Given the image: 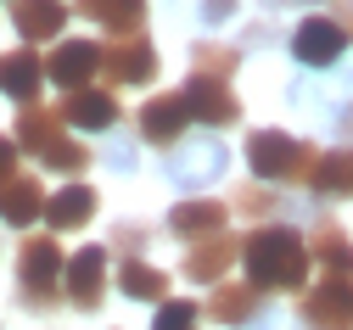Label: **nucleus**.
I'll use <instances>...</instances> for the list:
<instances>
[{
    "label": "nucleus",
    "mask_w": 353,
    "mask_h": 330,
    "mask_svg": "<svg viewBox=\"0 0 353 330\" xmlns=\"http://www.w3.org/2000/svg\"><path fill=\"white\" fill-rule=\"evenodd\" d=\"M342 51H347V34H342L331 17H303V23L292 28V56H297L303 68H331Z\"/></svg>",
    "instance_id": "39448f33"
},
{
    "label": "nucleus",
    "mask_w": 353,
    "mask_h": 330,
    "mask_svg": "<svg viewBox=\"0 0 353 330\" xmlns=\"http://www.w3.org/2000/svg\"><path fill=\"white\" fill-rule=\"evenodd\" d=\"M331 23H336L342 34H353V0H336V6H331Z\"/></svg>",
    "instance_id": "2f4dec72"
},
{
    "label": "nucleus",
    "mask_w": 353,
    "mask_h": 330,
    "mask_svg": "<svg viewBox=\"0 0 353 330\" xmlns=\"http://www.w3.org/2000/svg\"><path fill=\"white\" fill-rule=\"evenodd\" d=\"M185 123H196V118H191V107H185V96H180V90H174V96L146 101V107H141V118H135L141 140H152V146H174Z\"/></svg>",
    "instance_id": "1a4fd4ad"
},
{
    "label": "nucleus",
    "mask_w": 353,
    "mask_h": 330,
    "mask_svg": "<svg viewBox=\"0 0 353 330\" xmlns=\"http://www.w3.org/2000/svg\"><path fill=\"white\" fill-rule=\"evenodd\" d=\"M62 107H28L23 118H17V146H28V152H46L51 140H62Z\"/></svg>",
    "instance_id": "4be33fe9"
},
{
    "label": "nucleus",
    "mask_w": 353,
    "mask_h": 330,
    "mask_svg": "<svg viewBox=\"0 0 353 330\" xmlns=\"http://www.w3.org/2000/svg\"><path fill=\"white\" fill-rule=\"evenodd\" d=\"M62 274H68V258H62V247L51 241V235H39V241H28L17 252V286H23V297L34 308L51 302V291L62 286Z\"/></svg>",
    "instance_id": "7ed1b4c3"
},
{
    "label": "nucleus",
    "mask_w": 353,
    "mask_h": 330,
    "mask_svg": "<svg viewBox=\"0 0 353 330\" xmlns=\"http://www.w3.org/2000/svg\"><path fill=\"white\" fill-rule=\"evenodd\" d=\"M46 213V191H39V174H12L0 185V218L6 224H28Z\"/></svg>",
    "instance_id": "4468645a"
},
{
    "label": "nucleus",
    "mask_w": 353,
    "mask_h": 330,
    "mask_svg": "<svg viewBox=\"0 0 353 330\" xmlns=\"http://www.w3.org/2000/svg\"><path fill=\"white\" fill-rule=\"evenodd\" d=\"M225 213L230 207H219V202H180L174 207V235H180V241H213V235H225Z\"/></svg>",
    "instance_id": "dca6fc26"
},
{
    "label": "nucleus",
    "mask_w": 353,
    "mask_h": 330,
    "mask_svg": "<svg viewBox=\"0 0 353 330\" xmlns=\"http://www.w3.org/2000/svg\"><path fill=\"white\" fill-rule=\"evenodd\" d=\"M129 157H135L129 146H107V163H112V168H129Z\"/></svg>",
    "instance_id": "473e14b6"
},
{
    "label": "nucleus",
    "mask_w": 353,
    "mask_h": 330,
    "mask_svg": "<svg viewBox=\"0 0 353 330\" xmlns=\"http://www.w3.org/2000/svg\"><path fill=\"white\" fill-rule=\"evenodd\" d=\"M230 202H236V207H247V213H275V196H263V191H252V185H247V191H236Z\"/></svg>",
    "instance_id": "c85d7f7f"
},
{
    "label": "nucleus",
    "mask_w": 353,
    "mask_h": 330,
    "mask_svg": "<svg viewBox=\"0 0 353 330\" xmlns=\"http://www.w3.org/2000/svg\"><path fill=\"white\" fill-rule=\"evenodd\" d=\"M236 252H241V247H236L230 229L213 235V241H196L191 258H185V280H196V286H219V280L230 274V258H236Z\"/></svg>",
    "instance_id": "ddd939ff"
},
{
    "label": "nucleus",
    "mask_w": 353,
    "mask_h": 330,
    "mask_svg": "<svg viewBox=\"0 0 353 330\" xmlns=\"http://www.w3.org/2000/svg\"><path fill=\"white\" fill-rule=\"evenodd\" d=\"M230 12H236V0H202V23H208V28H219Z\"/></svg>",
    "instance_id": "c756f323"
},
{
    "label": "nucleus",
    "mask_w": 353,
    "mask_h": 330,
    "mask_svg": "<svg viewBox=\"0 0 353 330\" xmlns=\"http://www.w3.org/2000/svg\"><path fill=\"white\" fill-rule=\"evenodd\" d=\"M90 213H96V191H90V185H68V191H57L51 207H46L51 229H79Z\"/></svg>",
    "instance_id": "5701e85b"
},
{
    "label": "nucleus",
    "mask_w": 353,
    "mask_h": 330,
    "mask_svg": "<svg viewBox=\"0 0 353 330\" xmlns=\"http://www.w3.org/2000/svg\"><path fill=\"white\" fill-rule=\"evenodd\" d=\"M107 247H84V252H73L68 258V297H73V308H96L101 302V291H107Z\"/></svg>",
    "instance_id": "9d476101"
},
{
    "label": "nucleus",
    "mask_w": 353,
    "mask_h": 330,
    "mask_svg": "<svg viewBox=\"0 0 353 330\" xmlns=\"http://www.w3.org/2000/svg\"><path fill=\"white\" fill-rule=\"evenodd\" d=\"M62 118L84 134H107L118 123V101H112V90H68V101H62Z\"/></svg>",
    "instance_id": "f8f14e48"
},
{
    "label": "nucleus",
    "mask_w": 353,
    "mask_h": 330,
    "mask_svg": "<svg viewBox=\"0 0 353 330\" xmlns=\"http://www.w3.org/2000/svg\"><path fill=\"white\" fill-rule=\"evenodd\" d=\"M46 84V62H39L34 51H12L0 56V90H6L12 101H34V90Z\"/></svg>",
    "instance_id": "a211bd4d"
},
{
    "label": "nucleus",
    "mask_w": 353,
    "mask_h": 330,
    "mask_svg": "<svg viewBox=\"0 0 353 330\" xmlns=\"http://www.w3.org/2000/svg\"><path fill=\"white\" fill-rule=\"evenodd\" d=\"M118 286H123V297H135V302H163L168 297V274L141 263V258H129L123 274H118Z\"/></svg>",
    "instance_id": "b1692460"
},
{
    "label": "nucleus",
    "mask_w": 353,
    "mask_h": 330,
    "mask_svg": "<svg viewBox=\"0 0 353 330\" xmlns=\"http://www.w3.org/2000/svg\"><path fill=\"white\" fill-rule=\"evenodd\" d=\"M39 157H46V168H62V174H79V168H90V152H84L79 146V140H51V146L46 152H39Z\"/></svg>",
    "instance_id": "a878e982"
},
{
    "label": "nucleus",
    "mask_w": 353,
    "mask_h": 330,
    "mask_svg": "<svg viewBox=\"0 0 353 330\" xmlns=\"http://www.w3.org/2000/svg\"><path fill=\"white\" fill-rule=\"evenodd\" d=\"M17 174V140H6V134H0V185H6Z\"/></svg>",
    "instance_id": "7c9ffc66"
},
{
    "label": "nucleus",
    "mask_w": 353,
    "mask_h": 330,
    "mask_svg": "<svg viewBox=\"0 0 353 330\" xmlns=\"http://www.w3.org/2000/svg\"><path fill=\"white\" fill-rule=\"evenodd\" d=\"M208 313H213L219 324H247V319L263 313V291H258V286H219L213 302H208Z\"/></svg>",
    "instance_id": "aec40b11"
},
{
    "label": "nucleus",
    "mask_w": 353,
    "mask_h": 330,
    "mask_svg": "<svg viewBox=\"0 0 353 330\" xmlns=\"http://www.w3.org/2000/svg\"><path fill=\"white\" fill-rule=\"evenodd\" d=\"M112 247H118V252H135V258H141V252H146V229H141V224H123V229L112 235Z\"/></svg>",
    "instance_id": "cd10ccee"
},
{
    "label": "nucleus",
    "mask_w": 353,
    "mask_h": 330,
    "mask_svg": "<svg viewBox=\"0 0 353 330\" xmlns=\"http://www.w3.org/2000/svg\"><path fill=\"white\" fill-rule=\"evenodd\" d=\"M247 163H252L258 179H281V185H292V179H308V174H314L320 152L308 146V140L286 134V129H258V134L247 140Z\"/></svg>",
    "instance_id": "f03ea898"
},
{
    "label": "nucleus",
    "mask_w": 353,
    "mask_h": 330,
    "mask_svg": "<svg viewBox=\"0 0 353 330\" xmlns=\"http://www.w3.org/2000/svg\"><path fill=\"white\" fill-rule=\"evenodd\" d=\"M96 68H101L96 39H68V45H57V51H51L46 79H51V84H62V90H84V84L96 79Z\"/></svg>",
    "instance_id": "9b49d317"
},
{
    "label": "nucleus",
    "mask_w": 353,
    "mask_h": 330,
    "mask_svg": "<svg viewBox=\"0 0 353 330\" xmlns=\"http://www.w3.org/2000/svg\"><path fill=\"white\" fill-rule=\"evenodd\" d=\"M191 62H196V73H208V79H230L236 51H230V45H213V39H202L196 51H191Z\"/></svg>",
    "instance_id": "393cba45"
},
{
    "label": "nucleus",
    "mask_w": 353,
    "mask_h": 330,
    "mask_svg": "<svg viewBox=\"0 0 353 330\" xmlns=\"http://www.w3.org/2000/svg\"><path fill=\"white\" fill-rule=\"evenodd\" d=\"M303 324L308 330H353V286L347 280H325L303 297Z\"/></svg>",
    "instance_id": "423d86ee"
},
{
    "label": "nucleus",
    "mask_w": 353,
    "mask_h": 330,
    "mask_svg": "<svg viewBox=\"0 0 353 330\" xmlns=\"http://www.w3.org/2000/svg\"><path fill=\"white\" fill-rule=\"evenodd\" d=\"M79 12L101 23L107 34H141L146 23V0H79Z\"/></svg>",
    "instance_id": "6ab92c4d"
},
{
    "label": "nucleus",
    "mask_w": 353,
    "mask_h": 330,
    "mask_svg": "<svg viewBox=\"0 0 353 330\" xmlns=\"http://www.w3.org/2000/svg\"><path fill=\"white\" fill-rule=\"evenodd\" d=\"M101 73L107 84H146L157 73V51L141 34H118L112 45H101Z\"/></svg>",
    "instance_id": "20e7f679"
},
{
    "label": "nucleus",
    "mask_w": 353,
    "mask_h": 330,
    "mask_svg": "<svg viewBox=\"0 0 353 330\" xmlns=\"http://www.w3.org/2000/svg\"><path fill=\"white\" fill-rule=\"evenodd\" d=\"M308 247H314V258L325 263L331 280H347V274H353V241H347V229H342L336 218H320V224H314V241H308Z\"/></svg>",
    "instance_id": "f3484780"
},
{
    "label": "nucleus",
    "mask_w": 353,
    "mask_h": 330,
    "mask_svg": "<svg viewBox=\"0 0 353 330\" xmlns=\"http://www.w3.org/2000/svg\"><path fill=\"white\" fill-rule=\"evenodd\" d=\"M196 319H202L196 302H163L157 319H152V330H196Z\"/></svg>",
    "instance_id": "bb28decb"
},
{
    "label": "nucleus",
    "mask_w": 353,
    "mask_h": 330,
    "mask_svg": "<svg viewBox=\"0 0 353 330\" xmlns=\"http://www.w3.org/2000/svg\"><path fill=\"white\" fill-rule=\"evenodd\" d=\"M225 168H230V152L219 146V140H191V146L174 152V163H168L174 185H185V191H196V185H213Z\"/></svg>",
    "instance_id": "0eeeda50"
},
{
    "label": "nucleus",
    "mask_w": 353,
    "mask_h": 330,
    "mask_svg": "<svg viewBox=\"0 0 353 330\" xmlns=\"http://www.w3.org/2000/svg\"><path fill=\"white\" fill-rule=\"evenodd\" d=\"M241 258H247V280L258 291H297L308 280V247L286 224H263L258 235H247Z\"/></svg>",
    "instance_id": "f257e3e1"
},
{
    "label": "nucleus",
    "mask_w": 353,
    "mask_h": 330,
    "mask_svg": "<svg viewBox=\"0 0 353 330\" xmlns=\"http://www.w3.org/2000/svg\"><path fill=\"white\" fill-rule=\"evenodd\" d=\"M308 185H314L320 196H353V146H342V152H325L320 163H314V174H308Z\"/></svg>",
    "instance_id": "412c9836"
},
{
    "label": "nucleus",
    "mask_w": 353,
    "mask_h": 330,
    "mask_svg": "<svg viewBox=\"0 0 353 330\" xmlns=\"http://www.w3.org/2000/svg\"><path fill=\"white\" fill-rule=\"evenodd\" d=\"M342 134H353V107H342V123H336Z\"/></svg>",
    "instance_id": "72a5a7b5"
},
{
    "label": "nucleus",
    "mask_w": 353,
    "mask_h": 330,
    "mask_svg": "<svg viewBox=\"0 0 353 330\" xmlns=\"http://www.w3.org/2000/svg\"><path fill=\"white\" fill-rule=\"evenodd\" d=\"M180 96H185V107H191L196 123H236V118H241V107H236V96H230V84H225V79L191 73Z\"/></svg>",
    "instance_id": "6e6552de"
},
{
    "label": "nucleus",
    "mask_w": 353,
    "mask_h": 330,
    "mask_svg": "<svg viewBox=\"0 0 353 330\" xmlns=\"http://www.w3.org/2000/svg\"><path fill=\"white\" fill-rule=\"evenodd\" d=\"M12 23L23 39H51L68 28V6L62 0H12Z\"/></svg>",
    "instance_id": "2eb2a0df"
},
{
    "label": "nucleus",
    "mask_w": 353,
    "mask_h": 330,
    "mask_svg": "<svg viewBox=\"0 0 353 330\" xmlns=\"http://www.w3.org/2000/svg\"><path fill=\"white\" fill-rule=\"evenodd\" d=\"M263 6H292V0H263Z\"/></svg>",
    "instance_id": "f704fd0d"
}]
</instances>
